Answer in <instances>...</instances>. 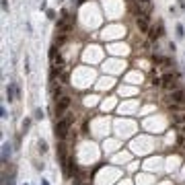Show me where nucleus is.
Masks as SVG:
<instances>
[{
  "mask_svg": "<svg viewBox=\"0 0 185 185\" xmlns=\"http://www.w3.org/2000/svg\"><path fill=\"white\" fill-rule=\"evenodd\" d=\"M162 103L173 111H185V90L181 86L175 88V90H169L162 99Z\"/></svg>",
  "mask_w": 185,
  "mask_h": 185,
  "instance_id": "1",
  "label": "nucleus"
},
{
  "mask_svg": "<svg viewBox=\"0 0 185 185\" xmlns=\"http://www.w3.org/2000/svg\"><path fill=\"white\" fill-rule=\"evenodd\" d=\"M72 124H74V115H72V113H66L64 117H60V119L56 121V138H58V140H64V138L70 134Z\"/></svg>",
  "mask_w": 185,
  "mask_h": 185,
  "instance_id": "2",
  "label": "nucleus"
},
{
  "mask_svg": "<svg viewBox=\"0 0 185 185\" xmlns=\"http://www.w3.org/2000/svg\"><path fill=\"white\" fill-rule=\"evenodd\" d=\"M70 105H72V97L68 95H62V97H58L56 99V103H54V113H56V119H60V117H64L66 115V111L70 109Z\"/></svg>",
  "mask_w": 185,
  "mask_h": 185,
  "instance_id": "3",
  "label": "nucleus"
},
{
  "mask_svg": "<svg viewBox=\"0 0 185 185\" xmlns=\"http://www.w3.org/2000/svg\"><path fill=\"white\" fill-rule=\"evenodd\" d=\"M74 29V17L70 15V11H62V15L58 17V27H56V31H66V33H70Z\"/></svg>",
  "mask_w": 185,
  "mask_h": 185,
  "instance_id": "4",
  "label": "nucleus"
},
{
  "mask_svg": "<svg viewBox=\"0 0 185 185\" xmlns=\"http://www.w3.org/2000/svg\"><path fill=\"white\" fill-rule=\"evenodd\" d=\"M160 86L167 88V92L179 88V74H177V72H167V74L160 78Z\"/></svg>",
  "mask_w": 185,
  "mask_h": 185,
  "instance_id": "5",
  "label": "nucleus"
},
{
  "mask_svg": "<svg viewBox=\"0 0 185 185\" xmlns=\"http://www.w3.org/2000/svg\"><path fill=\"white\" fill-rule=\"evenodd\" d=\"M132 13L134 15H150L152 13V0H134L132 2Z\"/></svg>",
  "mask_w": 185,
  "mask_h": 185,
  "instance_id": "6",
  "label": "nucleus"
},
{
  "mask_svg": "<svg viewBox=\"0 0 185 185\" xmlns=\"http://www.w3.org/2000/svg\"><path fill=\"white\" fill-rule=\"evenodd\" d=\"M162 35H165V25H162V21L152 23L150 29H148V39H150V41H158Z\"/></svg>",
  "mask_w": 185,
  "mask_h": 185,
  "instance_id": "7",
  "label": "nucleus"
},
{
  "mask_svg": "<svg viewBox=\"0 0 185 185\" xmlns=\"http://www.w3.org/2000/svg\"><path fill=\"white\" fill-rule=\"evenodd\" d=\"M136 17V27L140 29V33H148V29H150V15H134Z\"/></svg>",
  "mask_w": 185,
  "mask_h": 185,
  "instance_id": "8",
  "label": "nucleus"
},
{
  "mask_svg": "<svg viewBox=\"0 0 185 185\" xmlns=\"http://www.w3.org/2000/svg\"><path fill=\"white\" fill-rule=\"evenodd\" d=\"M171 121H173V126L183 128V126H185V111H175V113L171 115Z\"/></svg>",
  "mask_w": 185,
  "mask_h": 185,
  "instance_id": "9",
  "label": "nucleus"
},
{
  "mask_svg": "<svg viewBox=\"0 0 185 185\" xmlns=\"http://www.w3.org/2000/svg\"><path fill=\"white\" fill-rule=\"evenodd\" d=\"M68 37H70V33H66V31H56V37H54V45H56V47L64 45Z\"/></svg>",
  "mask_w": 185,
  "mask_h": 185,
  "instance_id": "10",
  "label": "nucleus"
},
{
  "mask_svg": "<svg viewBox=\"0 0 185 185\" xmlns=\"http://www.w3.org/2000/svg\"><path fill=\"white\" fill-rule=\"evenodd\" d=\"M66 162H68V165H66V175H68V177L76 175V173H78V167H76L74 158H70V160H66Z\"/></svg>",
  "mask_w": 185,
  "mask_h": 185,
  "instance_id": "11",
  "label": "nucleus"
},
{
  "mask_svg": "<svg viewBox=\"0 0 185 185\" xmlns=\"http://www.w3.org/2000/svg\"><path fill=\"white\" fill-rule=\"evenodd\" d=\"M8 158H11V144H6V142H4V144H2V162L6 165V162H8Z\"/></svg>",
  "mask_w": 185,
  "mask_h": 185,
  "instance_id": "12",
  "label": "nucleus"
},
{
  "mask_svg": "<svg viewBox=\"0 0 185 185\" xmlns=\"http://www.w3.org/2000/svg\"><path fill=\"white\" fill-rule=\"evenodd\" d=\"M4 185H15V169H11L8 175H4Z\"/></svg>",
  "mask_w": 185,
  "mask_h": 185,
  "instance_id": "13",
  "label": "nucleus"
},
{
  "mask_svg": "<svg viewBox=\"0 0 185 185\" xmlns=\"http://www.w3.org/2000/svg\"><path fill=\"white\" fill-rule=\"evenodd\" d=\"M6 99L8 101H15V88H13V84L6 86Z\"/></svg>",
  "mask_w": 185,
  "mask_h": 185,
  "instance_id": "14",
  "label": "nucleus"
},
{
  "mask_svg": "<svg viewBox=\"0 0 185 185\" xmlns=\"http://www.w3.org/2000/svg\"><path fill=\"white\" fill-rule=\"evenodd\" d=\"M37 148H39L41 152H45V150H47V144H45L43 140H39V142H37Z\"/></svg>",
  "mask_w": 185,
  "mask_h": 185,
  "instance_id": "15",
  "label": "nucleus"
},
{
  "mask_svg": "<svg viewBox=\"0 0 185 185\" xmlns=\"http://www.w3.org/2000/svg\"><path fill=\"white\" fill-rule=\"evenodd\" d=\"M29 126H31V119H23V124H21L23 132H25V130H29Z\"/></svg>",
  "mask_w": 185,
  "mask_h": 185,
  "instance_id": "16",
  "label": "nucleus"
},
{
  "mask_svg": "<svg viewBox=\"0 0 185 185\" xmlns=\"http://www.w3.org/2000/svg\"><path fill=\"white\" fill-rule=\"evenodd\" d=\"M185 33H183V25H177V37H183Z\"/></svg>",
  "mask_w": 185,
  "mask_h": 185,
  "instance_id": "17",
  "label": "nucleus"
},
{
  "mask_svg": "<svg viewBox=\"0 0 185 185\" xmlns=\"http://www.w3.org/2000/svg\"><path fill=\"white\" fill-rule=\"evenodd\" d=\"M35 119H43V111L41 109H35Z\"/></svg>",
  "mask_w": 185,
  "mask_h": 185,
  "instance_id": "18",
  "label": "nucleus"
},
{
  "mask_svg": "<svg viewBox=\"0 0 185 185\" xmlns=\"http://www.w3.org/2000/svg\"><path fill=\"white\" fill-rule=\"evenodd\" d=\"M2 8H4V11H8V2H6V0H2Z\"/></svg>",
  "mask_w": 185,
  "mask_h": 185,
  "instance_id": "19",
  "label": "nucleus"
},
{
  "mask_svg": "<svg viewBox=\"0 0 185 185\" xmlns=\"http://www.w3.org/2000/svg\"><path fill=\"white\" fill-rule=\"evenodd\" d=\"M86 2V0H76V4H84Z\"/></svg>",
  "mask_w": 185,
  "mask_h": 185,
  "instance_id": "20",
  "label": "nucleus"
},
{
  "mask_svg": "<svg viewBox=\"0 0 185 185\" xmlns=\"http://www.w3.org/2000/svg\"><path fill=\"white\" fill-rule=\"evenodd\" d=\"M181 134H183V136H185V126H183V128H181Z\"/></svg>",
  "mask_w": 185,
  "mask_h": 185,
  "instance_id": "21",
  "label": "nucleus"
},
{
  "mask_svg": "<svg viewBox=\"0 0 185 185\" xmlns=\"http://www.w3.org/2000/svg\"><path fill=\"white\" fill-rule=\"evenodd\" d=\"M41 185H49V183H47V181H41Z\"/></svg>",
  "mask_w": 185,
  "mask_h": 185,
  "instance_id": "22",
  "label": "nucleus"
},
{
  "mask_svg": "<svg viewBox=\"0 0 185 185\" xmlns=\"http://www.w3.org/2000/svg\"><path fill=\"white\" fill-rule=\"evenodd\" d=\"M130 2H134V0H130Z\"/></svg>",
  "mask_w": 185,
  "mask_h": 185,
  "instance_id": "23",
  "label": "nucleus"
}]
</instances>
